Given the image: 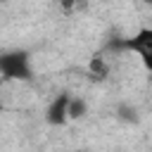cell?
I'll return each instance as SVG.
<instances>
[{
  "instance_id": "2",
  "label": "cell",
  "mask_w": 152,
  "mask_h": 152,
  "mask_svg": "<svg viewBox=\"0 0 152 152\" xmlns=\"http://www.w3.org/2000/svg\"><path fill=\"white\" fill-rule=\"evenodd\" d=\"M124 48L133 50L147 71H152V28H140L133 38L124 40Z\"/></svg>"
},
{
  "instance_id": "3",
  "label": "cell",
  "mask_w": 152,
  "mask_h": 152,
  "mask_svg": "<svg viewBox=\"0 0 152 152\" xmlns=\"http://www.w3.org/2000/svg\"><path fill=\"white\" fill-rule=\"evenodd\" d=\"M69 100H71V95L62 93V95H57V97L50 102V107H48V112H45L48 124H52V126L66 124V119H69Z\"/></svg>"
},
{
  "instance_id": "4",
  "label": "cell",
  "mask_w": 152,
  "mask_h": 152,
  "mask_svg": "<svg viewBox=\"0 0 152 152\" xmlns=\"http://www.w3.org/2000/svg\"><path fill=\"white\" fill-rule=\"evenodd\" d=\"M88 114V102L83 97H71L69 100V119H83Z\"/></svg>"
},
{
  "instance_id": "6",
  "label": "cell",
  "mask_w": 152,
  "mask_h": 152,
  "mask_svg": "<svg viewBox=\"0 0 152 152\" xmlns=\"http://www.w3.org/2000/svg\"><path fill=\"white\" fill-rule=\"evenodd\" d=\"M119 119L121 121H128V124H133V121H138V116H135V109L133 107H128V104H119Z\"/></svg>"
},
{
  "instance_id": "7",
  "label": "cell",
  "mask_w": 152,
  "mask_h": 152,
  "mask_svg": "<svg viewBox=\"0 0 152 152\" xmlns=\"http://www.w3.org/2000/svg\"><path fill=\"white\" fill-rule=\"evenodd\" d=\"M2 83H5V81L0 78V90H2ZM0 112H2V100H0Z\"/></svg>"
},
{
  "instance_id": "5",
  "label": "cell",
  "mask_w": 152,
  "mask_h": 152,
  "mask_svg": "<svg viewBox=\"0 0 152 152\" xmlns=\"http://www.w3.org/2000/svg\"><path fill=\"white\" fill-rule=\"evenodd\" d=\"M88 69H90L93 78H97V81H102V78L107 76V71H109V66H107V62H104L102 57H93L90 64H88Z\"/></svg>"
},
{
  "instance_id": "1",
  "label": "cell",
  "mask_w": 152,
  "mask_h": 152,
  "mask_svg": "<svg viewBox=\"0 0 152 152\" xmlns=\"http://www.w3.org/2000/svg\"><path fill=\"white\" fill-rule=\"evenodd\" d=\"M0 78L2 81H31V57L26 50H7L0 52Z\"/></svg>"
}]
</instances>
